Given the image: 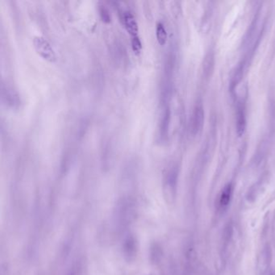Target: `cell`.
<instances>
[{"label": "cell", "mask_w": 275, "mask_h": 275, "mask_svg": "<svg viewBox=\"0 0 275 275\" xmlns=\"http://www.w3.org/2000/svg\"><path fill=\"white\" fill-rule=\"evenodd\" d=\"M263 181H260L259 183H255L254 186L250 187L248 192L246 194V200L250 203H254L256 201L257 199L261 194V191L263 190Z\"/></svg>", "instance_id": "12"}, {"label": "cell", "mask_w": 275, "mask_h": 275, "mask_svg": "<svg viewBox=\"0 0 275 275\" xmlns=\"http://www.w3.org/2000/svg\"><path fill=\"white\" fill-rule=\"evenodd\" d=\"M246 118L245 109L242 104L238 106L237 111V131L239 135L243 134L244 131L246 129Z\"/></svg>", "instance_id": "11"}, {"label": "cell", "mask_w": 275, "mask_h": 275, "mask_svg": "<svg viewBox=\"0 0 275 275\" xmlns=\"http://www.w3.org/2000/svg\"><path fill=\"white\" fill-rule=\"evenodd\" d=\"M170 121V111L169 108H166L165 110L164 113H163L161 124H160L159 133L160 137H161L162 140H165L167 137V136H168Z\"/></svg>", "instance_id": "10"}, {"label": "cell", "mask_w": 275, "mask_h": 275, "mask_svg": "<svg viewBox=\"0 0 275 275\" xmlns=\"http://www.w3.org/2000/svg\"><path fill=\"white\" fill-rule=\"evenodd\" d=\"M132 50L136 54H140L142 49V44H141V39L139 36L132 38Z\"/></svg>", "instance_id": "16"}, {"label": "cell", "mask_w": 275, "mask_h": 275, "mask_svg": "<svg viewBox=\"0 0 275 275\" xmlns=\"http://www.w3.org/2000/svg\"><path fill=\"white\" fill-rule=\"evenodd\" d=\"M272 263V250L269 244H267L261 250L257 263V271L259 275H266L269 271Z\"/></svg>", "instance_id": "5"}, {"label": "cell", "mask_w": 275, "mask_h": 275, "mask_svg": "<svg viewBox=\"0 0 275 275\" xmlns=\"http://www.w3.org/2000/svg\"><path fill=\"white\" fill-rule=\"evenodd\" d=\"M2 100L5 101V103L10 107H15L19 105V95L11 87L2 86Z\"/></svg>", "instance_id": "8"}, {"label": "cell", "mask_w": 275, "mask_h": 275, "mask_svg": "<svg viewBox=\"0 0 275 275\" xmlns=\"http://www.w3.org/2000/svg\"><path fill=\"white\" fill-rule=\"evenodd\" d=\"M179 167L173 165L167 170L163 183V195L165 200L168 204H174L176 201L178 181H179Z\"/></svg>", "instance_id": "2"}, {"label": "cell", "mask_w": 275, "mask_h": 275, "mask_svg": "<svg viewBox=\"0 0 275 275\" xmlns=\"http://www.w3.org/2000/svg\"><path fill=\"white\" fill-rule=\"evenodd\" d=\"M233 191V186L231 184H228L221 191V196L219 198V206L222 210L226 209L229 207V204L231 203Z\"/></svg>", "instance_id": "9"}, {"label": "cell", "mask_w": 275, "mask_h": 275, "mask_svg": "<svg viewBox=\"0 0 275 275\" xmlns=\"http://www.w3.org/2000/svg\"><path fill=\"white\" fill-rule=\"evenodd\" d=\"M137 215V202L131 196H124L118 200L113 212L114 229L120 238L130 232L131 225Z\"/></svg>", "instance_id": "1"}, {"label": "cell", "mask_w": 275, "mask_h": 275, "mask_svg": "<svg viewBox=\"0 0 275 275\" xmlns=\"http://www.w3.org/2000/svg\"><path fill=\"white\" fill-rule=\"evenodd\" d=\"M269 275H275V271H272V272H271V273Z\"/></svg>", "instance_id": "17"}, {"label": "cell", "mask_w": 275, "mask_h": 275, "mask_svg": "<svg viewBox=\"0 0 275 275\" xmlns=\"http://www.w3.org/2000/svg\"><path fill=\"white\" fill-rule=\"evenodd\" d=\"M156 35L158 39V43L161 45H164L167 40V32L166 28L162 23H158L157 24V30H156Z\"/></svg>", "instance_id": "13"}, {"label": "cell", "mask_w": 275, "mask_h": 275, "mask_svg": "<svg viewBox=\"0 0 275 275\" xmlns=\"http://www.w3.org/2000/svg\"><path fill=\"white\" fill-rule=\"evenodd\" d=\"M122 21L127 32L130 34L132 38L138 36V23L133 15H132V13L124 11L122 15Z\"/></svg>", "instance_id": "7"}, {"label": "cell", "mask_w": 275, "mask_h": 275, "mask_svg": "<svg viewBox=\"0 0 275 275\" xmlns=\"http://www.w3.org/2000/svg\"><path fill=\"white\" fill-rule=\"evenodd\" d=\"M204 107L201 103H198L194 108L193 112L191 115V121H190V128L192 134H197L198 132L201 130L202 127L204 125Z\"/></svg>", "instance_id": "6"}, {"label": "cell", "mask_w": 275, "mask_h": 275, "mask_svg": "<svg viewBox=\"0 0 275 275\" xmlns=\"http://www.w3.org/2000/svg\"><path fill=\"white\" fill-rule=\"evenodd\" d=\"M33 44L35 50L39 56L48 62H54L57 60V56L54 49L46 39L42 36H36L34 37Z\"/></svg>", "instance_id": "4"}, {"label": "cell", "mask_w": 275, "mask_h": 275, "mask_svg": "<svg viewBox=\"0 0 275 275\" xmlns=\"http://www.w3.org/2000/svg\"><path fill=\"white\" fill-rule=\"evenodd\" d=\"M122 254L127 262H132L136 259L138 251V243L132 232L121 237Z\"/></svg>", "instance_id": "3"}, {"label": "cell", "mask_w": 275, "mask_h": 275, "mask_svg": "<svg viewBox=\"0 0 275 275\" xmlns=\"http://www.w3.org/2000/svg\"><path fill=\"white\" fill-rule=\"evenodd\" d=\"M233 224L231 222L228 223L224 229V233H223V240H224V243L228 244L231 241L232 238H233Z\"/></svg>", "instance_id": "14"}, {"label": "cell", "mask_w": 275, "mask_h": 275, "mask_svg": "<svg viewBox=\"0 0 275 275\" xmlns=\"http://www.w3.org/2000/svg\"><path fill=\"white\" fill-rule=\"evenodd\" d=\"M99 15L103 22L106 23H111V16L110 14L109 11L104 6H101L99 7Z\"/></svg>", "instance_id": "15"}]
</instances>
